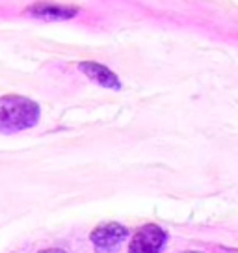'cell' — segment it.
<instances>
[{
  "instance_id": "cell-4",
  "label": "cell",
  "mask_w": 238,
  "mask_h": 253,
  "mask_svg": "<svg viewBox=\"0 0 238 253\" xmlns=\"http://www.w3.org/2000/svg\"><path fill=\"white\" fill-rule=\"evenodd\" d=\"M26 11L30 15L38 17V19H45V21H69V19L79 15L80 8L67 6V4H56L50 0H40Z\"/></svg>"
},
{
  "instance_id": "cell-1",
  "label": "cell",
  "mask_w": 238,
  "mask_h": 253,
  "mask_svg": "<svg viewBox=\"0 0 238 253\" xmlns=\"http://www.w3.org/2000/svg\"><path fill=\"white\" fill-rule=\"evenodd\" d=\"M41 116L40 104L23 95L0 97V132L13 134L38 125Z\"/></svg>"
},
{
  "instance_id": "cell-6",
  "label": "cell",
  "mask_w": 238,
  "mask_h": 253,
  "mask_svg": "<svg viewBox=\"0 0 238 253\" xmlns=\"http://www.w3.org/2000/svg\"><path fill=\"white\" fill-rule=\"evenodd\" d=\"M40 253H67L65 250H62V248H48V250H43V252Z\"/></svg>"
},
{
  "instance_id": "cell-2",
  "label": "cell",
  "mask_w": 238,
  "mask_h": 253,
  "mask_svg": "<svg viewBox=\"0 0 238 253\" xmlns=\"http://www.w3.org/2000/svg\"><path fill=\"white\" fill-rule=\"evenodd\" d=\"M167 233L157 223H145L134 233L128 253H160L166 244Z\"/></svg>"
},
{
  "instance_id": "cell-3",
  "label": "cell",
  "mask_w": 238,
  "mask_h": 253,
  "mask_svg": "<svg viewBox=\"0 0 238 253\" xmlns=\"http://www.w3.org/2000/svg\"><path fill=\"white\" fill-rule=\"evenodd\" d=\"M127 237L128 229L125 225H121L118 221H106L91 231L89 240L93 242L97 253H114L112 250L121 244Z\"/></svg>"
},
{
  "instance_id": "cell-5",
  "label": "cell",
  "mask_w": 238,
  "mask_h": 253,
  "mask_svg": "<svg viewBox=\"0 0 238 253\" xmlns=\"http://www.w3.org/2000/svg\"><path fill=\"white\" fill-rule=\"evenodd\" d=\"M79 69L84 73L86 77H89L91 80H95L99 86L108 87V89H116V91L121 89V80H119V77L114 71H110L106 65H103V63L80 62Z\"/></svg>"
},
{
  "instance_id": "cell-7",
  "label": "cell",
  "mask_w": 238,
  "mask_h": 253,
  "mask_svg": "<svg viewBox=\"0 0 238 253\" xmlns=\"http://www.w3.org/2000/svg\"><path fill=\"white\" fill-rule=\"evenodd\" d=\"M181 253H203V252H196V250H186V252H181Z\"/></svg>"
}]
</instances>
